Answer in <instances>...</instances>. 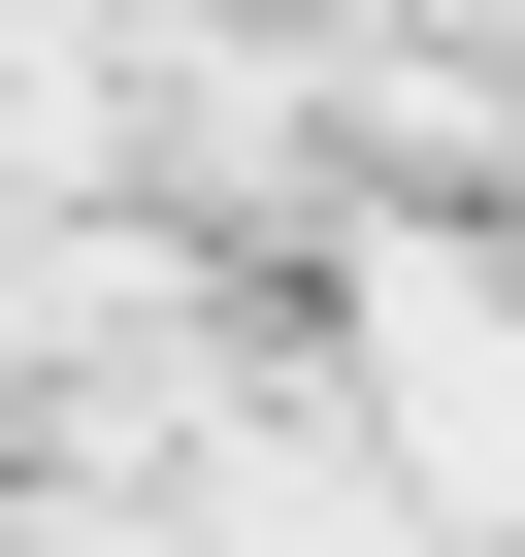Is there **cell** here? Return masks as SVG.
<instances>
[{"label": "cell", "mask_w": 525, "mask_h": 557, "mask_svg": "<svg viewBox=\"0 0 525 557\" xmlns=\"http://www.w3.org/2000/svg\"><path fill=\"white\" fill-rule=\"evenodd\" d=\"M362 394H394V492L427 524H525V262L492 230H394L362 262Z\"/></svg>", "instance_id": "6da1fadb"}]
</instances>
